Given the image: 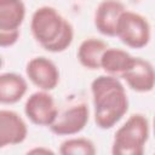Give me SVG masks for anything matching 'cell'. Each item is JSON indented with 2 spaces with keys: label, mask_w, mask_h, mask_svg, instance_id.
Listing matches in <instances>:
<instances>
[{
  "label": "cell",
  "mask_w": 155,
  "mask_h": 155,
  "mask_svg": "<svg viewBox=\"0 0 155 155\" xmlns=\"http://www.w3.org/2000/svg\"><path fill=\"white\" fill-rule=\"evenodd\" d=\"M94 122L99 128L113 127L128 110V97L119 78L99 75L91 82Z\"/></svg>",
  "instance_id": "obj_1"
},
{
  "label": "cell",
  "mask_w": 155,
  "mask_h": 155,
  "mask_svg": "<svg viewBox=\"0 0 155 155\" xmlns=\"http://www.w3.org/2000/svg\"><path fill=\"white\" fill-rule=\"evenodd\" d=\"M30 30L34 39L48 52L67 50L74 39V28L54 7H38L30 19Z\"/></svg>",
  "instance_id": "obj_2"
},
{
  "label": "cell",
  "mask_w": 155,
  "mask_h": 155,
  "mask_svg": "<svg viewBox=\"0 0 155 155\" xmlns=\"http://www.w3.org/2000/svg\"><path fill=\"white\" fill-rule=\"evenodd\" d=\"M116 36L130 47L142 48L150 40V24L140 13L126 10L120 16Z\"/></svg>",
  "instance_id": "obj_3"
},
{
  "label": "cell",
  "mask_w": 155,
  "mask_h": 155,
  "mask_svg": "<svg viewBox=\"0 0 155 155\" xmlns=\"http://www.w3.org/2000/svg\"><path fill=\"white\" fill-rule=\"evenodd\" d=\"M24 113L35 125L50 127L57 119L59 111L53 97L47 91H35L25 101Z\"/></svg>",
  "instance_id": "obj_4"
},
{
  "label": "cell",
  "mask_w": 155,
  "mask_h": 155,
  "mask_svg": "<svg viewBox=\"0 0 155 155\" xmlns=\"http://www.w3.org/2000/svg\"><path fill=\"white\" fill-rule=\"evenodd\" d=\"M28 79L41 91H51L59 82V70L53 61L38 56L31 58L25 67Z\"/></svg>",
  "instance_id": "obj_5"
},
{
  "label": "cell",
  "mask_w": 155,
  "mask_h": 155,
  "mask_svg": "<svg viewBox=\"0 0 155 155\" xmlns=\"http://www.w3.org/2000/svg\"><path fill=\"white\" fill-rule=\"evenodd\" d=\"M88 107L85 103H78L58 114L56 121L50 126V130L57 136L76 134L85 128L88 122Z\"/></svg>",
  "instance_id": "obj_6"
},
{
  "label": "cell",
  "mask_w": 155,
  "mask_h": 155,
  "mask_svg": "<svg viewBox=\"0 0 155 155\" xmlns=\"http://www.w3.org/2000/svg\"><path fill=\"white\" fill-rule=\"evenodd\" d=\"M28 134L24 119L15 110H0V147L22 143Z\"/></svg>",
  "instance_id": "obj_7"
},
{
  "label": "cell",
  "mask_w": 155,
  "mask_h": 155,
  "mask_svg": "<svg viewBox=\"0 0 155 155\" xmlns=\"http://www.w3.org/2000/svg\"><path fill=\"white\" fill-rule=\"evenodd\" d=\"M127 8L125 5L116 0L101 1L94 11V25L99 33L108 36H116L117 23L120 16Z\"/></svg>",
  "instance_id": "obj_8"
},
{
  "label": "cell",
  "mask_w": 155,
  "mask_h": 155,
  "mask_svg": "<svg viewBox=\"0 0 155 155\" xmlns=\"http://www.w3.org/2000/svg\"><path fill=\"white\" fill-rule=\"evenodd\" d=\"M128 87L137 92H149L155 87V68L140 57H136L133 65L122 75Z\"/></svg>",
  "instance_id": "obj_9"
},
{
  "label": "cell",
  "mask_w": 155,
  "mask_h": 155,
  "mask_svg": "<svg viewBox=\"0 0 155 155\" xmlns=\"http://www.w3.org/2000/svg\"><path fill=\"white\" fill-rule=\"evenodd\" d=\"M134 58L136 57H133L126 50L119 47H109L102 56L101 68L108 75L122 78V75L133 65Z\"/></svg>",
  "instance_id": "obj_10"
},
{
  "label": "cell",
  "mask_w": 155,
  "mask_h": 155,
  "mask_svg": "<svg viewBox=\"0 0 155 155\" xmlns=\"http://www.w3.org/2000/svg\"><path fill=\"white\" fill-rule=\"evenodd\" d=\"M28 90L27 80L12 71L0 75V102L2 104H15L19 102Z\"/></svg>",
  "instance_id": "obj_11"
},
{
  "label": "cell",
  "mask_w": 155,
  "mask_h": 155,
  "mask_svg": "<svg viewBox=\"0 0 155 155\" xmlns=\"http://www.w3.org/2000/svg\"><path fill=\"white\" fill-rule=\"evenodd\" d=\"M109 48L108 44L99 38H87L82 40L78 48V59L82 67L90 70L101 68L103 53Z\"/></svg>",
  "instance_id": "obj_12"
},
{
  "label": "cell",
  "mask_w": 155,
  "mask_h": 155,
  "mask_svg": "<svg viewBox=\"0 0 155 155\" xmlns=\"http://www.w3.org/2000/svg\"><path fill=\"white\" fill-rule=\"evenodd\" d=\"M25 17V5L21 0L0 1V31L19 30Z\"/></svg>",
  "instance_id": "obj_13"
},
{
  "label": "cell",
  "mask_w": 155,
  "mask_h": 155,
  "mask_svg": "<svg viewBox=\"0 0 155 155\" xmlns=\"http://www.w3.org/2000/svg\"><path fill=\"white\" fill-rule=\"evenodd\" d=\"M115 136L145 144L149 138V122L142 114H132L115 132Z\"/></svg>",
  "instance_id": "obj_14"
},
{
  "label": "cell",
  "mask_w": 155,
  "mask_h": 155,
  "mask_svg": "<svg viewBox=\"0 0 155 155\" xmlns=\"http://www.w3.org/2000/svg\"><path fill=\"white\" fill-rule=\"evenodd\" d=\"M59 155H97L94 143L86 137H73L59 145Z\"/></svg>",
  "instance_id": "obj_15"
},
{
  "label": "cell",
  "mask_w": 155,
  "mask_h": 155,
  "mask_svg": "<svg viewBox=\"0 0 155 155\" xmlns=\"http://www.w3.org/2000/svg\"><path fill=\"white\" fill-rule=\"evenodd\" d=\"M144 150L145 144L124 137L114 136L111 144V155H144Z\"/></svg>",
  "instance_id": "obj_16"
},
{
  "label": "cell",
  "mask_w": 155,
  "mask_h": 155,
  "mask_svg": "<svg viewBox=\"0 0 155 155\" xmlns=\"http://www.w3.org/2000/svg\"><path fill=\"white\" fill-rule=\"evenodd\" d=\"M21 30H13V31H0V46L1 47H7L12 46L13 44L17 42L19 39Z\"/></svg>",
  "instance_id": "obj_17"
},
{
  "label": "cell",
  "mask_w": 155,
  "mask_h": 155,
  "mask_svg": "<svg viewBox=\"0 0 155 155\" xmlns=\"http://www.w3.org/2000/svg\"><path fill=\"white\" fill-rule=\"evenodd\" d=\"M25 155H57L52 149L46 148V147H34L29 149Z\"/></svg>",
  "instance_id": "obj_18"
},
{
  "label": "cell",
  "mask_w": 155,
  "mask_h": 155,
  "mask_svg": "<svg viewBox=\"0 0 155 155\" xmlns=\"http://www.w3.org/2000/svg\"><path fill=\"white\" fill-rule=\"evenodd\" d=\"M153 128H154V134H155V116H154V121H153Z\"/></svg>",
  "instance_id": "obj_19"
},
{
  "label": "cell",
  "mask_w": 155,
  "mask_h": 155,
  "mask_svg": "<svg viewBox=\"0 0 155 155\" xmlns=\"http://www.w3.org/2000/svg\"><path fill=\"white\" fill-rule=\"evenodd\" d=\"M153 155H155V153H154V154H153Z\"/></svg>",
  "instance_id": "obj_20"
}]
</instances>
